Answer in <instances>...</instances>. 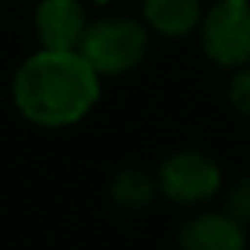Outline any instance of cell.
<instances>
[{
  "mask_svg": "<svg viewBox=\"0 0 250 250\" xmlns=\"http://www.w3.org/2000/svg\"><path fill=\"white\" fill-rule=\"evenodd\" d=\"M103 76L81 51L35 49L11 76V105L27 124L62 132L83 124L103 100Z\"/></svg>",
  "mask_w": 250,
  "mask_h": 250,
  "instance_id": "6da1fadb",
  "label": "cell"
},
{
  "mask_svg": "<svg viewBox=\"0 0 250 250\" xmlns=\"http://www.w3.org/2000/svg\"><path fill=\"white\" fill-rule=\"evenodd\" d=\"M151 30L140 17L108 11L89 22L78 51L103 76V81H110L140 70L151 54Z\"/></svg>",
  "mask_w": 250,
  "mask_h": 250,
  "instance_id": "7a4b0ae2",
  "label": "cell"
},
{
  "mask_svg": "<svg viewBox=\"0 0 250 250\" xmlns=\"http://www.w3.org/2000/svg\"><path fill=\"white\" fill-rule=\"evenodd\" d=\"M92 22L86 0H35L33 35L41 49L78 51Z\"/></svg>",
  "mask_w": 250,
  "mask_h": 250,
  "instance_id": "5b68a950",
  "label": "cell"
},
{
  "mask_svg": "<svg viewBox=\"0 0 250 250\" xmlns=\"http://www.w3.org/2000/svg\"><path fill=\"white\" fill-rule=\"evenodd\" d=\"M89 3H94L100 8H113V6H121V3H129V0H89Z\"/></svg>",
  "mask_w": 250,
  "mask_h": 250,
  "instance_id": "8fae6325",
  "label": "cell"
},
{
  "mask_svg": "<svg viewBox=\"0 0 250 250\" xmlns=\"http://www.w3.org/2000/svg\"><path fill=\"white\" fill-rule=\"evenodd\" d=\"M226 103L237 116L250 121V65H242V67L229 73Z\"/></svg>",
  "mask_w": 250,
  "mask_h": 250,
  "instance_id": "9c48e42d",
  "label": "cell"
},
{
  "mask_svg": "<svg viewBox=\"0 0 250 250\" xmlns=\"http://www.w3.org/2000/svg\"><path fill=\"white\" fill-rule=\"evenodd\" d=\"M205 3H210V0H205Z\"/></svg>",
  "mask_w": 250,
  "mask_h": 250,
  "instance_id": "7c38bea8",
  "label": "cell"
},
{
  "mask_svg": "<svg viewBox=\"0 0 250 250\" xmlns=\"http://www.w3.org/2000/svg\"><path fill=\"white\" fill-rule=\"evenodd\" d=\"M156 196H159L156 175L143 167H121L108 180V199L113 202V207H119L124 212L148 210L156 202Z\"/></svg>",
  "mask_w": 250,
  "mask_h": 250,
  "instance_id": "ba28073f",
  "label": "cell"
},
{
  "mask_svg": "<svg viewBox=\"0 0 250 250\" xmlns=\"http://www.w3.org/2000/svg\"><path fill=\"white\" fill-rule=\"evenodd\" d=\"M159 196L178 207H202L223 194V167L202 148H178L156 167Z\"/></svg>",
  "mask_w": 250,
  "mask_h": 250,
  "instance_id": "3957f363",
  "label": "cell"
},
{
  "mask_svg": "<svg viewBox=\"0 0 250 250\" xmlns=\"http://www.w3.org/2000/svg\"><path fill=\"white\" fill-rule=\"evenodd\" d=\"M175 242L178 250H248V231L223 207L199 210L178 226Z\"/></svg>",
  "mask_w": 250,
  "mask_h": 250,
  "instance_id": "8992f818",
  "label": "cell"
},
{
  "mask_svg": "<svg viewBox=\"0 0 250 250\" xmlns=\"http://www.w3.org/2000/svg\"><path fill=\"white\" fill-rule=\"evenodd\" d=\"M205 8V0H140V19L156 38L186 41L196 35Z\"/></svg>",
  "mask_w": 250,
  "mask_h": 250,
  "instance_id": "52a82bcc",
  "label": "cell"
},
{
  "mask_svg": "<svg viewBox=\"0 0 250 250\" xmlns=\"http://www.w3.org/2000/svg\"><path fill=\"white\" fill-rule=\"evenodd\" d=\"M223 210L245 226L250 223V175H242L223 186Z\"/></svg>",
  "mask_w": 250,
  "mask_h": 250,
  "instance_id": "30bf717a",
  "label": "cell"
},
{
  "mask_svg": "<svg viewBox=\"0 0 250 250\" xmlns=\"http://www.w3.org/2000/svg\"><path fill=\"white\" fill-rule=\"evenodd\" d=\"M196 41L205 60L218 70L250 65V0H210Z\"/></svg>",
  "mask_w": 250,
  "mask_h": 250,
  "instance_id": "277c9868",
  "label": "cell"
}]
</instances>
